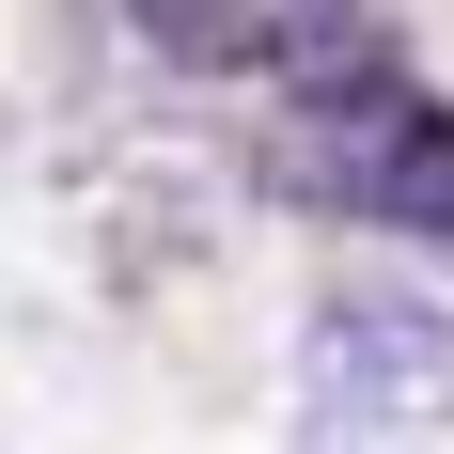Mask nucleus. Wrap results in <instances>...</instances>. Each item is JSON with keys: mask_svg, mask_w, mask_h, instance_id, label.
I'll use <instances>...</instances> for the list:
<instances>
[{"mask_svg": "<svg viewBox=\"0 0 454 454\" xmlns=\"http://www.w3.org/2000/svg\"><path fill=\"white\" fill-rule=\"evenodd\" d=\"M298 204H329V220H392V235H439L454 251V110L439 94H376V110H345V126H298L267 157Z\"/></svg>", "mask_w": 454, "mask_h": 454, "instance_id": "1", "label": "nucleus"}, {"mask_svg": "<svg viewBox=\"0 0 454 454\" xmlns=\"http://www.w3.org/2000/svg\"><path fill=\"white\" fill-rule=\"evenodd\" d=\"M298 408L314 423H454V314L439 298H392V282H345L298 329Z\"/></svg>", "mask_w": 454, "mask_h": 454, "instance_id": "2", "label": "nucleus"}, {"mask_svg": "<svg viewBox=\"0 0 454 454\" xmlns=\"http://www.w3.org/2000/svg\"><path fill=\"white\" fill-rule=\"evenodd\" d=\"M314 0H126V32L173 63V79H282Z\"/></svg>", "mask_w": 454, "mask_h": 454, "instance_id": "3", "label": "nucleus"}]
</instances>
